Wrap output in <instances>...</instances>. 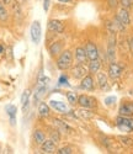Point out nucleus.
Wrapping results in <instances>:
<instances>
[{
    "label": "nucleus",
    "mask_w": 133,
    "mask_h": 154,
    "mask_svg": "<svg viewBox=\"0 0 133 154\" xmlns=\"http://www.w3.org/2000/svg\"><path fill=\"white\" fill-rule=\"evenodd\" d=\"M38 113L41 117H48L49 116V106L46 102H39L38 105Z\"/></svg>",
    "instance_id": "21"
},
{
    "label": "nucleus",
    "mask_w": 133,
    "mask_h": 154,
    "mask_svg": "<svg viewBox=\"0 0 133 154\" xmlns=\"http://www.w3.org/2000/svg\"><path fill=\"white\" fill-rule=\"evenodd\" d=\"M66 100H68V102L70 105H74L78 102V96L75 93H68L66 94Z\"/></svg>",
    "instance_id": "27"
},
{
    "label": "nucleus",
    "mask_w": 133,
    "mask_h": 154,
    "mask_svg": "<svg viewBox=\"0 0 133 154\" xmlns=\"http://www.w3.org/2000/svg\"><path fill=\"white\" fill-rule=\"evenodd\" d=\"M75 59L76 62L79 63H84L86 59H88V56H86V52H85V48H82V47H79L75 49Z\"/></svg>",
    "instance_id": "17"
},
{
    "label": "nucleus",
    "mask_w": 133,
    "mask_h": 154,
    "mask_svg": "<svg viewBox=\"0 0 133 154\" xmlns=\"http://www.w3.org/2000/svg\"><path fill=\"white\" fill-rule=\"evenodd\" d=\"M5 111H6V113H8V116L10 117V123L14 126L15 122H16V112H17L16 106H14V105H8V106L5 107Z\"/></svg>",
    "instance_id": "13"
},
{
    "label": "nucleus",
    "mask_w": 133,
    "mask_h": 154,
    "mask_svg": "<svg viewBox=\"0 0 133 154\" xmlns=\"http://www.w3.org/2000/svg\"><path fill=\"white\" fill-rule=\"evenodd\" d=\"M41 150L43 153H48V154L54 153L56 152V143L53 142L52 139H46L45 142L41 144Z\"/></svg>",
    "instance_id": "10"
},
{
    "label": "nucleus",
    "mask_w": 133,
    "mask_h": 154,
    "mask_svg": "<svg viewBox=\"0 0 133 154\" xmlns=\"http://www.w3.org/2000/svg\"><path fill=\"white\" fill-rule=\"evenodd\" d=\"M100 68H101V63H100L99 59L90 60V64H89V70H90V73L97 74V72H100Z\"/></svg>",
    "instance_id": "22"
},
{
    "label": "nucleus",
    "mask_w": 133,
    "mask_h": 154,
    "mask_svg": "<svg viewBox=\"0 0 133 154\" xmlns=\"http://www.w3.org/2000/svg\"><path fill=\"white\" fill-rule=\"evenodd\" d=\"M80 88L84 89V90H92L94 89V80L90 75H85L82 83H80Z\"/></svg>",
    "instance_id": "14"
},
{
    "label": "nucleus",
    "mask_w": 133,
    "mask_h": 154,
    "mask_svg": "<svg viewBox=\"0 0 133 154\" xmlns=\"http://www.w3.org/2000/svg\"><path fill=\"white\" fill-rule=\"evenodd\" d=\"M57 153H58V154H72L73 150H72V148H69V147H64V148L58 149Z\"/></svg>",
    "instance_id": "29"
},
{
    "label": "nucleus",
    "mask_w": 133,
    "mask_h": 154,
    "mask_svg": "<svg viewBox=\"0 0 133 154\" xmlns=\"http://www.w3.org/2000/svg\"><path fill=\"white\" fill-rule=\"evenodd\" d=\"M85 52H86V56H88V59L89 60H94V59H99V51H97V47L92 43V42H89L85 47Z\"/></svg>",
    "instance_id": "5"
},
{
    "label": "nucleus",
    "mask_w": 133,
    "mask_h": 154,
    "mask_svg": "<svg viewBox=\"0 0 133 154\" xmlns=\"http://www.w3.org/2000/svg\"><path fill=\"white\" fill-rule=\"evenodd\" d=\"M117 17L122 21V23L123 25H129V22H131V19H129V14H128V11H127V9H121L118 11V14H117Z\"/></svg>",
    "instance_id": "18"
},
{
    "label": "nucleus",
    "mask_w": 133,
    "mask_h": 154,
    "mask_svg": "<svg viewBox=\"0 0 133 154\" xmlns=\"http://www.w3.org/2000/svg\"><path fill=\"white\" fill-rule=\"evenodd\" d=\"M118 139H119V142H121L123 146H126V147H131V146H133V139H132V138H129V137L121 136Z\"/></svg>",
    "instance_id": "26"
},
{
    "label": "nucleus",
    "mask_w": 133,
    "mask_h": 154,
    "mask_svg": "<svg viewBox=\"0 0 133 154\" xmlns=\"http://www.w3.org/2000/svg\"><path fill=\"white\" fill-rule=\"evenodd\" d=\"M19 2H21V3H22V2H25V0H19Z\"/></svg>",
    "instance_id": "38"
},
{
    "label": "nucleus",
    "mask_w": 133,
    "mask_h": 154,
    "mask_svg": "<svg viewBox=\"0 0 133 154\" xmlns=\"http://www.w3.org/2000/svg\"><path fill=\"white\" fill-rule=\"evenodd\" d=\"M129 45H131V49L133 51V38H132V40H131V43H129Z\"/></svg>",
    "instance_id": "36"
},
{
    "label": "nucleus",
    "mask_w": 133,
    "mask_h": 154,
    "mask_svg": "<svg viewBox=\"0 0 133 154\" xmlns=\"http://www.w3.org/2000/svg\"><path fill=\"white\" fill-rule=\"evenodd\" d=\"M3 51H4V48H3V46H0V53H2V52H3Z\"/></svg>",
    "instance_id": "37"
},
{
    "label": "nucleus",
    "mask_w": 133,
    "mask_h": 154,
    "mask_svg": "<svg viewBox=\"0 0 133 154\" xmlns=\"http://www.w3.org/2000/svg\"><path fill=\"white\" fill-rule=\"evenodd\" d=\"M48 84H49V79L47 78V76H43V75H39V76H38L37 88H36L35 94H33V101H35L36 105H37V102L41 100V97L45 95Z\"/></svg>",
    "instance_id": "1"
},
{
    "label": "nucleus",
    "mask_w": 133,
    "mask_h": 154,
    "mask_svg": "<svg viewBox=\"0 0 133 154\" xmlns=\"http://www.w3.org/2000/svg\"><path fill=\"white\" fill-rule=\"evenodd\" d=\"M119 4L122 5L123 9H128L132 6V0H119Z\"/></svg>",
    "instance_id": "30"
},
{
    "label": "nucleus",
    "mask_w": 133,
    "mask_h": 154,
    "mask_svg": "<svg viewBox=\"0 0 133 154\" xmlns=\"http://www.w3.org/2000/svg\"><path fill=\"white\" fill-rule=\"evenodd\" d=\"M116 125L123 132H132L133 131V119L129 116H119L116 119Z\"/></svg>",
    "instance_id": "3"
},
{
    "label": "nucleus",
    "mask_w": 133,
    "mask_h": 154,
    "mask_svg": "<svg viewBox=\"0 0 133 154\" xmlns=\"http://www.w3.org/2000/svg\"><path fill=\"white\" fill-rule=\"evenodd\" d=\"M51 139H52L56 144L60 140V134H59V131H58V130H54V131L51 132Z\"/></svg>",
    "instance_id": "28"
},
{
    "label": "nucleus",
    "mask_w": 133,
    "mask_h": 154,
    "mask_svg": "<svg viewBox=\"0 0 133 154\" xmlns=\"http://www.w3.org/2000/svg\"><path fill=\"white\" fill-rule=\"evenodd\" d=\"M85 75H86V69L83 66H80V64L73 69V76L76 79H83Z\"/></svg>",
    "instance_id": "19"
},
{
    "label": "nucleus",
    "mask_w": 133,
    "mask_h": 154,
    "mask_svg": "<svg viewBox=\"0 0 133 154\" xmlns=\"http://www.w3.org/2000/svg\"><path fill=\"white\" fill-rule=\"evenodd\" d=\"M8 17H9V15H8V11H6L5 6H4V3L0 2V20H2V21H6Z\"/></svg>",
    "instance_id": "24"
},
{
    "label": "nucleus",
    "mask_w": 133,
    "mask_h": 154,
    "mask_svg": "<svg viewBox=\"0 0 133 154\" xmlns=\"http://www.w3.org/2000/svg\"><path fill=\"white\" fill-rule=\"evenodd\" d=\"M53 125L56 126V128L59 131V132H64V133H70L73 130L72 128L66 125L65 122H63V121H60V120H53Z\"/></svg>",
    "instance_id": "12"
},
{
    "label": "nucleus",
    "mask_w": 133,
    "mask_h": 154,
    "mask_svg": "<svg viewBox=\"0 0 133 154\" xmlns=\"http://www.w3.org/2000/svg\"><path fill=\"white\" fill-rule=\"evenodd\" d=\"M49 3H51V0H43V10H45V11H48V9H49Z\"/></svg>",
    "instance_id": "32"
},
{
    "label": "nucleus",
    "mask_w": 133,
    "mask_h": 154,
    "mask_svg": "<svg viewBox=\"0 0 133 154\" xmlns=\"http://www.w3.org/2000/svg\"><path fill=\"white\" fill-rule=\"evenodd\" d=\"M49 104H51V106L56 111H58V112H60V113H69V107L66 106V104H64V102H62V101L52 100Z\"/></svg>",
    "instance_id": "9"
},
{
    "label": "nucleus",
    "mask_w": 133,
    "mask_h": 154,
    "mask_svg": "<svg viewBox=\"0 0 133 154\" xmlns=\"http://www.w3.org/2000/svg\"><path fill=\"white\" fill-rule=\"evenodd\" d=\"M30 96H31V90L30 89H26L21 95V104H22V111L26 112L29 109V104H30Z\"/></svg>",
    "instance_id": "11"
},
{
    "label": "nucleus",
    "mask_w": 133,
    "mask_h": 154,
    "mask_svg": "<svg viewBox=\"0 0 133 154\" xmlns=\"http://www.w3.org/2000/svg\"><path fill=\"white\" fill-rule=\"evenodd\" d=\"M115 102H116V97L115 96H109V97L105 99V104L106 105H113Z\"/></svg>",
    "instance_id": "31"
},
{
    "label": "nucleus",
    "mask_w": 133,
    "mask_h": 154,
    "mask_svg": "<svg viewBox=\"0 0 133 154\" xmlns=\"http://www.w3.org/2000/svg\"><path fill=\"white\" fill-rule=\"evenodd\" d=\"M48 29L54 33H62L64 31V25L59 20H51L48 22Z\"/></svg>",
    "instance_id": "8"
},
{
    "label": "nucleus",
    "mask_w": 133,
    "mask_h": 154,
    "mask_svg": "<svg viewBox=\"0 0 133 154\" xmlns=\"http://www.w3.org/2000/svg\"><path fill=\"white\" fill-rule=\"evenodd\" d=\"M3 3H4V4H11L12 0H3Z\"/></svg>",
    "instance_id": "35"
},
{
    "label": "nucleus",
    "mask_w": 133,
    "mask_h": 154,
    "mask_svg": "<svg viewBox=\"0 0 133 154\" xmlns=\"http://www.w3.org/2000/svg\"><path fill=\"white\" fill-rule=\"evenodd\" d=\"M33 140H35L36 144L41 146V144L45 142V140H46L45 133H43L41 130H35V132H33Z\"/></svg>",
    "instance_id": "20"
},
{
    "label": "nucleus",
    "mask_w": 133,
    "mask_h": 154,
    "mask_svg": "<svg viewBox=\"0 0 133 154\" xmlns=\"http://www.w3.org/2000/svg\"><path fill=\"white\" fill-rule=\"evenodd\" d=\"M49 52L52 56H56V54H59L62 52V43L60 42H54L52 43L51 47H49Z\"/></svg>",
    "instance_id": "23"
},
{
    "label": "nucleus",
    "mask_w": 133,
    "mask_h": 154,
    "mask_svg": "<svg viewBox=\"0 0 133 154\" xmlns=\"http://www.w3.org/2000/svg\"><path fill=\"white\" fill-rule=\"evenodd\" d=\"M66 80H68V78H66L65 75H62L60 78H59V83H60V84H64V83H66Z\"/></svg>",
    "instance_id": "33"
},
{
    "label": "nucleus",
    "mask_w": 133,
    "mask_h": 154,
    "mask_svg": "<svg viewBox=\"0 0 133 154\" xmlns=\"http://www.w3.org/2000/svg\"><path fill=\"white\" fill-rule=\"evenodd\" d=\"M41 36H42L41 22H39V21H35L31 25V38H32V42L35 45H38L39 41H41Z\"/></svg>",
    "instance_id": "4"
},
{
    "label": "nucleus",
    "mask_w": 133,
    "mask_h": 154,
    "mask_svg": "<svg viewBox=\"0 0 133 154\" xmlns=\"http://www.w3.org/2000/svg\"><path fill=\"white\" fill-rule=\"evenodd\" d=\"M78 104L84 109H91L95 106V100L86 95H80L78 96Z\"/></svg>",
    "instance_id": "6"
},
{
    "label": "nucleus",
    "mask_w": 133,
    "mask_h": 154,
    "mask_svg": "<svg viewBox=\"0 0 133 154\" xmlns=\"http://www.w3.org/2000/svg\"><path fill=\"white\" fill-rule=\"evenodd\" d=\"M97 84H99V86L102 89V90L109 89V80H107V76H106L105 73L97 72Z\"/></svg>",
    "instance_id": "15"
},
{
    "label": "nucleus",
    "mask_w": 133,
    "mask_h": 154,
    "mask_svg": "<svg viewBox=\"0 0 133 154\" xmlns=\"http://www.w3.org/2000/svg\"><path fill=\"white\" fill-rule=\"evenodd\" d=\"M72 62H73L72 52L70 51H64L57 60V68L60 70H66V69L70 68Z\"/></svg>",
    "instance_id": "2"
},
{
    "label": "nucleus",
    "mask_w": 133,
    "mask_h": 154,
    "mask_svg": "<svg viewBox=\"0 0 133 154\" xmlns=\"http://www.w3.org/2000/svg\"><path fill=\"white\" fill-rule=\"evenodd\" d=\"M119 115L121 116H132L133 115V102H128L119 107Z\"/></svg>",
    "instance_id": "16"
},
{
    "label": "nucleus",
    "mask_w": 133,
    "mask_h": 154,
    "mask_svg": "<svg viewBox=\"0 0 133 154\" xmlns=\"http://www.w3.org/2000/svg\"><path fill=\"white\" fill-rule=\"evenodd\" d=\"M59 3H72V0H58Z\"/></svg>",
    "instance_id": "34"
},
{
    "label": "nucleus",
    "mask_w": 133,
    "mask_h": 154,
    "mask_svg": "<svg viewBox=\"0 0 133 154\" xmlns=\"http://www.w3.org/2000/svg\"><path fill=\"white\" fill-rule=\"evenodd\" d=\"M121 73H122V67L119 66L118 63L111 62L110 67H109V75H110V78L118 79L119 76H121Z\"/></svg>",
    "instance_id": "7"
},
{
    "label": "nucleus",
    "mask_w": 133,
    "mask_h": 154,
    "mask_svg": "<svg viewBox=\"0 0 133 154\" xmlns=\"http://www.w3.org/2000/svg\"><path fill=\"white\" fill-rule=\"evenodd\" d=\"M78 112V115L80 117H83V119H86V120H89V119H91L94 115H92V112L91 111H89V110H79V111H76Z\"/></svg>",
    "instance_id": "25"
}]
</instances>
